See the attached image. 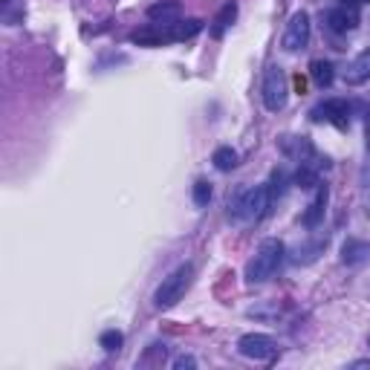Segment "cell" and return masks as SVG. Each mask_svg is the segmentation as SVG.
<instances>
[{"mask_svg":"<svg viewBox=\"0 0 370 370\" xmlns=\"http://www.w3.org/2000/svg\"><path fill=\"white\" fill-rule=\"evenodd\" d=\"M284 255H287V249H284L281 240H278V238H266V240L258 246L255 258L246 263V281H249V284H263V281H269V278L278 272V266L284 263Z\"/></svg>","mask_w":370,"mask_h":370,"instance_id":"obj_1","label":"cell"},{"mask_svg":"<svg viewBox=\"0 0 370 370\" xmlns=\"http://www.w3.org/2000/svg\"><path fill=\"white\" fill-rule=\"evenodd\" d=\"M295 185H298V189H315V185H318V168L301 165L298 174H295Z\"/></svg>","mask_w":370,"mask_h":370,"instance_id":"obj_20","label":"cell"},{"mask_svg":"<svg viewBox=\"0 0 370 370\" xmlns=\"http://www.w3.org/2000/svg\"><path fill=\"white\" fill-rule=\"evenodd\" d=\"M310 75H312V81L318 84V87H330L333 84V78H336V70H333V64L330 61H312L310 64Z\"/></svg>","mask_w":370,"mask_h":370,"instance_id":"obj_16","label":"cell"},{"mask_svg":"<svg viewBox=\"0 0 370 370\" xmlns=\"http://www.w3.org/2000/svg\"><path fill=\"white\" fill-rule=\"evenodd\" d=\"M287 99H290V78L281 67L272 64L263 75V105H266V110L278 113L287 107Z\"/></svg>","mask_w":370,"mask_h":370,"instance_id":"obj_3","label":"cell"},{"mask_svg":"<svg viewBox=\"0 0 370 370\" xmlns=\"http://www.w3.org/2000/svg\"><path fill=\"white\" fill-rule=\"evenodd\" d=\"M281 151H284V157L295 159L298 165L318 168V165H315L318 154H315V148H312V142H310L307 136H284V139H281Z\"/></svg>","mask_w":370,"mask_h":370,"instance_id":"obj_8","label":"cell"},{"mask_svg":"<svg viewBox=\"0 0 370 370\" xmlns=\"http://www.w3.org/2000/svg\"><path fill=\"white\" fill-rule=\"evenodd\" d=\"M367 344H370V339H367Z\"/></svg>","mask_w":370,"mask_h":370,"instance_id":"obj_26","label":"cell"},{"mask_svg":"<svg viewBox=\"0 0 370 370\" xmlns=\"http://www.w3.org/2000/svg\"><path fill=\"white\" fill-rule=\"evenodd\" d=\"M194 364H197V361H194L191 356H179V359L174 361V367H194Z\"/></svg>","mask_w":370,"mask_h":370,"instance_id":"obj_23","label":"cell"},{"mask_svg":"<svg viewBox=\"0 0 370 370\" xmlns=\"http://www.w3.org/2000/svg\"><path fill=\"white\" fill-rule=\"evenodd\" d=\"M148 18H151L154 23L174 26V23H179V18H182V9H179V4H176V0H162V4H154V6L148 9Z\"/></svg>","mask_w":370,"mask_h":370,"instance_id":"obj_11","label":"cell"},{"mask_svg":"<svg viewBox=\"0 0 370 370\" xmlns=\"http://www.w3.org/2000/svg\"><path fill=\"white\" fill-rule=\"evenodd\" d=\"M310 43V15L307 12H295L287 23V32H284V50L287 53H298Z\"/></svg>","mask_w":370,"mask_h":370,"instance_id":"obj_7","label":"cell"},{"mask_svg":"<svg viewBox=\"0 0 370 370\" xmlns=\"http://www.w3.org/2000/svg\"><path fill=\"white\" fill-rule=\"evenodd\" d=\"M344 81H347L350 87H359V84L370 81V50H364L359 58H353V61L347 64V70H344Z\"/></svg>","mask_w":370,"mask_h":370,"instance_id":"obj_12","label":"cell"},{"mask_svg":"<svg viewBox=\"0 0 370 370\" xmlns=\"http://www.w3.org/2000/svg\"><path fill=\"white\" fill-rule=\"evenodd\" d=\"M197 32H203V21H200V18H189V21L174 23V38H176V41H189V38H194Z\"/></svg>","mask_w":370,"mask_h":370,"instance_id":"obj_17","label":"cell"},{"mask_svg":"<svg viewBox=\"0 0 370 370\" xmlns=\"http://www.w3.org/2000/svg\"><path fill=\"white\" fill-rule=\"evenodd\" d=\"M191 281H194V266H191V263H182L179 269H174V272L165 278V281L159 284V290H157V295H154L157 310H171L174 304H179L182 295L189 292Z\"/></svg>","mask_w":370,"mask_h":370,"instance_id":"obj_2","label":"cell"},{"mask_svg":"<svg viewBox=\"0 0 370 370\" xmlns=\"http://www.w3.org/2000/svg\"><path fill=\"white\" fill-rule=\"evenodd\" d=\"M130 41L139 43V46H165V43H171V41H176V38H174V26L148 23V26H142V29L130 32Z\"/></svg>","mask_w":370,"mask_h":370,"instance_id":"obj_9","label":"cell"},{"mask_svg":"<svg viewBox=\"0 0 370 370\" xmlns=\"http://www.w3.org/2000/svg\"><path fill=\"white\" fill-rule=\"evenodd\" d=\"M364 136H367V148H370V116H367V125H364Z\"/></svg>","mask_w":370,"mask_h":370,"instance_id":"obj_25","label":"cell"},{"mask_svg":"<svg viewBox=\"0 0 370 370\" xmlns=\"http://www.w3.org/2000/svg\"><path fill=\"white\" fill-rule=\"evenodd\" d=\"M211 203V182L208 179H197L194 182V206L206 208Z\"/></svg>","mask_w":370,"mask_h":370,"instance_id":"obj_21","label":"cell"},{"mask_svg":"<svg viewBox=\"0 0 370 370\" xmlns=\"http://www.w3.org/2000/svg\"><path fill=\"white\" fill-rule=\"evenodd\" d=\"M370 258V243H361V240H347L344 246H342V260L344 263H350V266H356V263H361V260H367Z\"/></svg>","mask_w":370,"mask_h":370,"instance_id":"obj_15","label":"cell"},{"mask_svg":"<svg viewBox=\"0 0 370 370\" xmlns=\"http://www.w3.org/2000/svg\"><path fill=\"white\" fill-rule=\"evenodd\" d=\"M238 350H240V356H246V359L266 361V359H275L278 344H275L272 336H263V333H246V336L238 342Z\"/></svg>","mask_w":370,"mask_h":370,"instance_id":"obj_6","label":"cell"},{"mask_svg":"<svg viewBox=\"0 0 370 370\" xmlns=\"http://www.w3.org/2000/svg\"><path fill=\"white\" fill-rule=\"evenodd\" d=\"M99 344H102L107 353H116V350H122V344H125V336H122L119 330H107V333H102Z\"/></svg>","mask_w":370,"mask_h":370,"instance_id":"obj_22","label":"cell"},{"mask_svg":"<svg viewBox=\"0 0 370 370\" xmlns=\"http://www.w3.org/2000/svg\"><path fill=\"white\" fill-rule=\"evenodd\" d=\"M327 185H321L318 182V194H315V200L307 206V211H304V226L307 228H315L321 220H324V211H327Z\"/></svg>","mask_w":370,"mask_h":370,"instance_id":"obj_13","label":"cell"},{"mask_svg":"<svg viewBox=\"0 0 370 370\" xmlns=\"http://www.w3.org/2000/svg\"><path fill=\"white\" fill-rule=\"evenodd\" d=\"M361 4V0H339V6H350V9H356Z\"/></svg>","mask_w":370,"mask_h":370,"instance_id":"obj_24","label":"cell"},{"mask_svg":"<svg viewBox=\"0 0 370 370\" xmlns=\"http://www.w3.org/2000/svg\"><path fill=\"white\" fill-rule=\"evenodd\" d=\"M310 119L312 122H330L339 130H347V125H350V105L344 99H327V102H321V105H315L310 110Z\"/></svg>","mask_w":370,"mask_h":370,"instance_id":"obj_5","label":"cell"},{"mask_svg":"<svg viewBox=\"0 0 370 370\" xmlns=\"http://www.w3.org/2000/svg\"><path fill=\"white\" fill-rule=\"evenodd\" d=\"M284 191H287V174L278 168V171H272V176H269V200H272V206L278 203V197H284Z\"/></svg>","mask_w":370,"mask_h":370,"instance_id":"obj_19","label":"cell"},{"mask_svg":"<svg viewBox=\"0 0 370 370\" xmlns=\"http://www.w3.org/2000/svg\"><path fill=\"white\" fill-rule=\"evenodd\" d=\"M324 21H327V26H330L333 32L344 35V32H353V29H356L359 15H356V9H350V6H336V9L324 12Z\"/></svg>","mask_w":370,"mask_h":370,"instance_id":"obj_10","label":"cell"},{"mask_svg":"<svg viewBox=\"0 0 370 370\" xmlns=\"http://www.w3.org/2000/svg\"><path fill=\"white\" fill-rule=\"evenodd\" d=\"M214 168L217 171H231V168H238V154L231 151V148H217L214 157H211Z\"/></svg>","mask_w":370,"mask_h":370,"instance_id":"obj_18","label":"cell"},{"mask_svg":"<svg viewBox=\"0 0 370 370\" xmlns=\"http://www.w3.org/2000/svg\"><path fill=\"white\" fill-rule=\"evenodd\" d=\"M269 208H272V200H269V185H255V189L243 191V194H240V200L235 203V214H238L243 223H255V220H260Z\"/></svg>","mask_w":370,"mask_h":370,"instance_id":"obj_4","label":"cell"},{"mask_svg":"<svg viewBox=\"0 0 370 370\" xmlns=\"http://www.w3.org/2000/svg\"><path fill=\"white\" fill-rule=\"evenodd\" d=\"M235 18H238V4L235 0H228V4L217 12V18H214V23H211V35L214 38H223V32L235 23Z\"/></svg>","mask_w":370,"mask_h":370,"instance_id":"obj_14","label":"cell"}]
</instances>
